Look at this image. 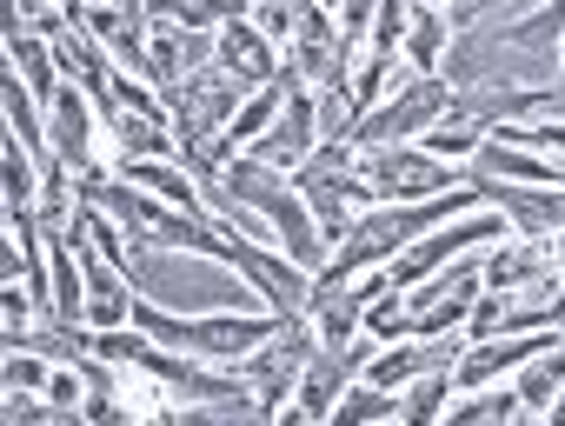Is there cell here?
<instances>
[{"instance_id": "cell-1", "label": "cell", "mask_w": 565, "mask_h": 426, "mask_svg": "<svg viewBox=\"0 0 565 426\" xmlns=\"http://www.w3.org/2000/svg\"><path fill=\"white\" fill-rule=\"evenodd\" d=\"M226 193L246 206V213H259L266 221V234H273V247L279 254H294L300 267H327V234H320V221H313V206H307V193H300V180H294V167H273V160H253L246 147L226 160Z\"/></svg>"}, {"instance_id": "cell-2", "label": "cell", "mask_w": 565, "mask_h": 426, "mask_svg": "<svg viewBox=\"0 0 565 426\" xmlns=\"http://www.w3.org/2000/svg\"><path fill=\"white\" fill-rule=\"evenodd\" d=\"M134 327L153 333L160 347H180V353H200V360H239L279 327V313L266 307V313H200V320H186V313H167V307L134 294Z\"/></svg>"}, {"instance_id": "cell-3", "label": "cell", "mask_w": 565, "mask_h": 426, "mask_svg": "<svg viewBox=\"0 0 565 426\" xmlns=\"http://www.w3.org/2000/svg\"><path fill=\"white\" fill-rule=\"evenodd\" d=\"M294 180H300V193H307V206H313V221H320V234H327V247L360 221V213L373 206V187H366V173H360V153L347 147V140H327V147H313L300 167H294Z\"/></svg>"}, {"instance_id": "cell-4", "label": "cell", "mask_w": 565, "mask_h": 426, "mask_svg": "<svg viewBox=\"0 0 565 426\" xmlns=\"http://www.w3.org/2000/svg\"><path fill=\"white\" fill-rule=\"evenodd\" d=\"M452 107V81L446 74H413L399 67V81L380 94V107L347 134V147H406L426 140V127H439V114Z\"/></svg>"}, {"instance_id": "cell-5", "label": "cell", "mask_w": 565, "mask_h": 426, "mask_svg": "<svg viewBox=\"0 0 565 426\" xmlns=\"http://www.w3.org/2000/svg\"><path fill=\"white\" fill-rule=\"evenodd\" d=\"M320 347V333H313V320H279L253 353H239V360H220V366H233L239 380H246V393L259 400V413L266 419H279L294 406V386H300V366H307V353Z\"/></svg>"}, {"instance_id": "cell-6", "label": "cell", "mask_w": 565, "mask_h": 426, "mask_svg": "<svg viewBox=\"0 0 565 426\" xmlns=\"http://www.w3.org/2000/svg\"><path fill=\"white\" fill-rule=\"evenodd\" d=\"M353 153H360V173H366V187H373V206L433 200V193H446V187L466 180L459 160H439V153L419 147V140H406V147H353Z\"/></svg>"}, {"instance_id": "cell-7", "label": "cell", "mask_w": 565, "mask_h": 426, "mask_svg": "<svg viewBox=\"0 0 565 426\" xmlns=\"http://www.w3.org/2000/svg\"><path fill=\"white\" fill-rule=\"evenodd\" d=\"M47 147L74 180H100L114 173V147H107V120L94 107V94L81 81H61V94L47 100Z\"/></svg>"}, {"instance_id": "cell-8", "label": "cell", "mask_w": 565, "mask_h": 426, "mask_svg": "<svg viewBox=\"0 0 565 426\" xmlns=\"http://www.w3.org/2000/svg\"><path fill=\"white\" fill-rule=\"evenodd\" d=\"M246 81H233L220 61L213 67H200L193 81H180V87H167L160 100H167V120H173V134H180V147H193V140H220L226 127H233V114L246 107Z\"/></svg>"}, {"instance_id": "cell-9", "label": "cell", "mask_w": 565, "mask_h": 426, "mask_svg": "<svg viewBox=\"0 0 565 426\" xmlns=\"http://www.w3.org/2000/svg\"><path fill=\"white\" fill-rule=\"evenodd\" d=\"M226 267L279 313V320H307V300H313V267H300L294 254H279L273 241H246L233 234L226 241Z\"/></svg>"}, {"instance_id": "cell-10", "label": "cell", "mask_w": 565, "mask_h": 426, "mask_svg": "<svg viewBox=\"0 0 565 426\" xmlns=\"http://www.w3.org/2000/svg\"><path fill=\"white\" fill-rule=\"evenodd\" d=\"M479 254H486V247H472V254H459L452 267H439V274L399 287V294H406V333H452V327H466L472 300L486 294Z\"/></svg>"}, {"instance_id": "cell-11", "label": "cell", "mask_w": 565, "mask_h": 426, "mask_svg": "<svg viewBox=\"0 0 565 426\" xmlns=\"http://www.w3.org/2000/svg\"><path fill=\"white\" fill-rule=\"evenodd\" d=\"M380 353V340L366 333L360 347H313L307 353V366H300V386H294V406H287V419H333V406H340V393L366 373V360Z\"/></svg>"}, {"instance_id": "cell-12", "label": "cell", "mask_w": 565, "mask_h": 426, "mask_svg": "<svg viewBox=\"0 0 565 426\" xmlns=\"http://www.w3.org/2000/svg\"><path fill=\"white\" fill-rule=\"evenodd\" d=\"M472 187H479L486 206H499L505 221H512V234H539V241L565 234V180H499V173H472Z\"/></svg>"}, {"instance_id": "cell-13", "label": "cell", "mask_w": 565, "mask_h": 426, "mask_svg": "<svg viewBox=\"0 0 565 426\" xmlns=\"http://www.w3.org/2000/svg\"><path fill=\"white\" fill-rule=\"evenodd\" d=\"M380 287H393V280H386V267L353 274V280H313L307 320H313L320 347H360V340H366V307H373V294H380Z\"/></svg>"}, {"instance_id": "cell-14", "label": "cell", "mask_w": 565, "mask_h": 426, "mask_svg": "<svg viewBox=\"0 0 565 426\" xmlns=\"http://www.w3.org/2000/svg\"><path fill=\"white\" fill-rule=\"evenodd\" d=\"M213 47H220V34L186 28V21H173V14H153V21H147V81L167 94V87L193 81L200 67H213Z\"/></svg>"}, {"instance_id": "cell-15", "label": "cell", "mask_w": 565, "mask_h": 426, "mask_svg": "<svg viewBox=\"0 0 565 426\" xmlns=\"http://www.w3.org/2000/svg\"><path fill=\"white\" fill-rule=\"evenodd\" d=\"M313 147H327V134H320V100H313V87L294 81L287 107L273 114V127H266L246 153H253V160H273V167H300Z\"/></svg>"}, {"instance_id": "cell-16", "label": "cell", "mask_w": 565, "mask_h": 426, "mask_svg": "<svg viewBox=\"0 0 565 426\" xmlns=\"http://www.w3.org/2000/svg\"><path fill=\"white\" fill-rule=\"evenodd\" d=\"M213 61H220L233 81H246V87H266V81H279V74H287V54H279V47H273V41L253 28V14L220 28V47H213Z\"/></svg>"}, {"instance_id": "cell-17", "label": "cell", "mask_w": 565, "mask_h": 426, "mask_svg": "<svg viewBox=\"0 0 565 426\" xmlns=\"http://www.w3.org/2000/svg\"><path fill=\"white\" fill-rule=\"evenodd\" d=\"M452 41H459L452 8H439V0H413L406 34H399V61H406L413 74H439V67H446V54H452Z\"/></svg>"}, {"instance_id": "cell-18", "label": "cell", "mask_w": 565, "mask_h": 426, "mask_svg": "<svg viewBox=\"0 0 565 426\" xmlns=\"http://www.w3.org/2000/svg\"><path fill=\"white\" fill-rule=\"evenodd\" d=\"M479 274H486V287L499 294V287H525V280H539V274H558V260H552V241H539V234H505V241H492V247L479 254Z\"/></svg>"}, {"instance_id": "cell-19", "label": "cell", "mask_w": 565, "mask_h": 426, "mask_svg": "<svg viewBox=\"0 0 565 426\" xmlns=\"http://www.w3.org/2000/svg\"><path fill=\"white\" fill-rule=\"evenodd\" d=\"M558 386H565V333H552V340H545L519 373H512V393L525 400V413H552Z\"/></svg>"}, {"instance_id": "cell-20", "label": "cell", "mask_w": 565, "mask_h": 426, "mask_svg": "<svg viewBox=\"0 0 565 426\" xmlns=\"http://www.w3.org/2000/svg\"><path fill=\"white\" fill-rule=\"evenodd\" d=\"M452 366H433V373H419V380H406L399 386V419L406 426H426V419H446V406H452Z\"/></svg>"}, {"instance_id": "cell-21", "label": "cell", "mask_w": 565, "mask_h": 426, "mask_svg": "<svg viewBox=\"0 0 565 426\" xmlns=\"http://www.w3.org/2000/svg\"><path fill=\"white\" fill-rule=\"evenodd\" d=\"M333 419L340 426H366V419H399V393L393 386H373L366 373L340 393V406H333Z\"/></svg>"}, {"instance_id": "cell-22", "label": "cell", "mask_w": 565, "mask_h": 426, "mask_svg": "<svg viewBox=\"0 0 565 426\" xmlns=\"http://www.w3.org/2000/svg\"><path fill=\"white\" fill-rule=\"evenodd\" d=\"M333 21H340V41H347L353 54H366V41H373V21H380V0H340V8H333Z\"/></svg>"}, {"instance_id": "cell-23", "label": "cell", "mask_w": 565, "mask_h": 426, "mask_svg": "<svg viewBox=\"0 0 565 426\" xmlns=\"http://www.w3.org/2000/svg\"><path fill=\"white\" fill-rule=\"evenodd\" d=\"M552 426H565V386H558V400H552V413H545Z\"/></svg>"}, {"instance_id": "cell-24", "label": "cell", "mask_w": 565, "mask_h": 426, "mask_svg": "<svg viewBox=\"0 0 565 426\" xmlns=\"http://www.w3.org/2000/svg\"><path fill=\"white\" fill-rule=\"evenodd\" d=\"M552 260H558V274H565V234H552Z\"/></svg>"}, {"instance_id": "cell-25", "label": "cell", "mask_w": 565, "mask_h": 426, "mask_svg": "<svg viewBox=\"0 0 565 426\" xmlns=\"http://www.w3.org/2000/svg\"><path fill=\"white\" fill-rule=\"evenodd\" d=\"M558 87H565V41H558Z\"/></svg>"}, {"instance_id": "cell-26", "label": "cell", "mask_w": 565, "mask_h": 426, "mask_svg": "<svg viewBox=\"0 0 565 426\" xmlns=\"http://www.w3.org/2000/svg\"><path fill=\"white\" fill-rule=\"evenodd\" d=\"M439 8H446V0H439Z\"/></svg>"}]
</instances>
